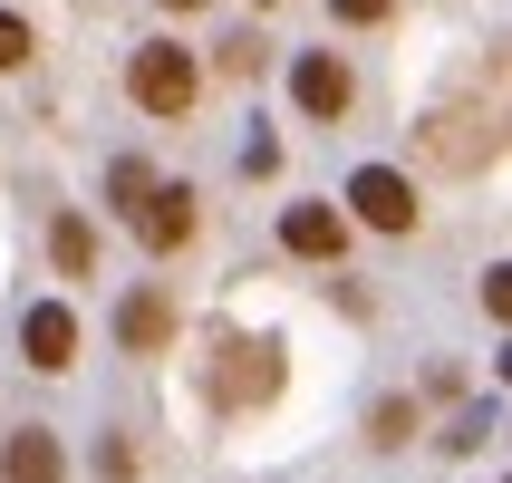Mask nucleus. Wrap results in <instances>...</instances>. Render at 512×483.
<instances>
[{
	"mask_svg": "<svg viewBox=\"0 0 512 483\" xmlns=\"http://www.w3.org/2000/svg\"><path fill=\"white\" fill-rule=\"evenodd\" d=\"M29 58V20H10V10H0V68H20Z\"/></svg>",
	"mask_w": 512,
	"mask_h": 483,
	"instance_id": "obj_12",
	"label": "nucleus"
},
{
	"mask_svg": "<svg viewBox=\"0 0 512 483\" xmlns=\"http://www.w3.org/2000/svg\"><path fill=\"white\" fill-rule=\"evenodd\" d=\"M165 10H203V0H165Z\"/></svg>",
	"mask_w": 512,
	"mask_h": 483,
	"instance_id": "obj_14",
	"label": "nucleus"
},
{
	"mask_svg": "<svg viewBox=\"0 0 512 483\" xmlns=\"http://www.w3.org/2000/svg\"><path fill=\"white\" fill-rule=\"evenodd\" d=\"M0 483H58V435L49 426H20L0 445Z\"/></svg>",
	"mask_w": 512,
	"mask_h": 483,
	"instance_id": "obj_9",
	"label": "nucleus"
},
{
	"mask_svg": "<svg viewBox=\"0 0 512 483\" xmlns=\"http://www.w3.org/2000/svg\"><path fill=\"white\" fill-rule=\"evenodd\" d=\"M49 252H58V271H87V261H97V232H87L78 213H68V223L49 232Z\"/></svg>",
	"mask_w": 512,
	"mask_h": 483,
	"instance_id": "obj_10",
	"label": "nucleus"
},
{
	"mask_svg": "<svg viewBox=\"0 0 512 483\" xmlns=\"http://www.w3.org/2000/svg\"><path fill=\"white\" fill-rule=\"evenodd\" d=\"M290 87H300V107H310V116H348V97H358L348 58H329V49H319V58H300V78H290Z\"/></svg>",
	"mask_w": 512,
	"mask_h": 483,
	"instance_id": "obj_8",
	"label": "nucleus"
},
{
	"mask_svg": "<svg viewBox=\"0 0 512 483\" xmlns=\"http://www.w3.org/2000/svg\"><path fill=\"white\" fill-rule=\"evenodd\" d=\"M281 242H290L300 261H339V252H348V223L329 213V203H290V213H281Z\"/></svg>",
	"mask_w": 512,
	"mask_h": 483,
	"instance_id": "obj_5",
	"label": "nucleus"
},
{
	"mask_svg": "<svg viewBox=\"0 0 512 483\" xmlns=\"http://www.w3.org/2000/svg\"><path fill=\"white\" fill-rule=\"evenodd\" d=\"M329 10H339L348 29H368V20H387V10H397V0H329Z\"/></svg>",
	"mask_w": 512,
	"mask_h": 483,
	"instance_id": "obj_13",
	"label": "nucleus"
},
{
	"mask_svg": "<svg viewBox=\"0 0 512 483\" xmlns=\"http://www.w3.org/2000/svg\"><path fill=\"white\" fill-rule=\"evenodd\" d=\"M116 339L136 348V358H155V348H174V300H165V290H136V300L116 310Z\"/></svg>",
	"mask_w": 512,
	"mask_h": 483,
	"instance_id": "obj_7",
	"label": "nucleus"
},
{
	"mask_svg": "<svg viewBox=\"0 0 512 483\" xmlns=\"http://www.w3.org/2000/svg\"><path fill=\"white\" fill-rule=\"evenodd\" d=\"M20 348H29V368H68V358H78V319L58 310V300H39V310L20 319Z\"/></svg>",
	"mask_w": 512,
	"mask_h": 483,
	"instance_id": "obj_6",
	"label": "nucleus"
},
{
	"mask_svg": "<svg viewBox=\"0 0 512 483\" xmlns=\"http://www.w3.org/2000/svg\"><path fill=\"white\" fill-rule=\"evenodd\" d=\"M126 87H136V107H145V116H184V107H194V87H203V68H194L184 49H136Z\"/></svg>",
	"mask_w": 512,
	"mask_h": 483,
	"instance_id": "obj_1",
	"label": "nucleus"
},
{
	"mask_svg": "<svg viewBox=\"0 0 512 483\" xmlns=\"http://www.w3.org/2000/svg\"><path fill=\"white\" fill-rule=\"evenodd\" d=\"M261 58H271V49H261L252 29H242V39H223V68H232V78H261Z\"/></svg>",
	"mask_w": 512,
	"mask_h": 483,
	"instance_id": "obj_11",
	"label": "nucleus"
},
{
	"mask_svg": "<svg viewBox=\"0 0 512 483\" xmlns=\"http://www.w3.org/2000/svg\"><path fill=\"white\" fill-rule=\"evenodd\" d=\"M348 203H358V223H377V232H406V223H416V194H406V174H387V165L358 174Z\"/></svg>",
	"mask_w": 512,
	"mask_h": 483,
	"instance_id": "obj_4",
	"label": "nucleus"
},
{
	"mask_svg": "<svg viewBox=\"0 0 512 483\" xmlns=\"http://www.w3.org/2000/svg\"><path fill=\"white\" fill-rule=\"evenodd\" d=\"M271 387H281V339H223L213 397H223V406H261Z\"/></svg>",
	"mask_w": 512,
	"mask_h": 483,
	"instance_id": "obj_2",
	"label": "nucleus"
},
{
	"mask_svg": "<svg viewBox=\"0 0 512 483\" xmlns=\"http://www.w3.org/2000/svg\"><path fill=\"white\" fill-rule=\"evenodd\" d=\"M126 223H136L145 252H184V242H194V194H184V184H145V194L126 203Z\"/></svg>",
	"mask_w": 512,
	"mask_h": 483,
	"instance_id": "obj_3",
	"label": "nucleus"
}]
</instances>
